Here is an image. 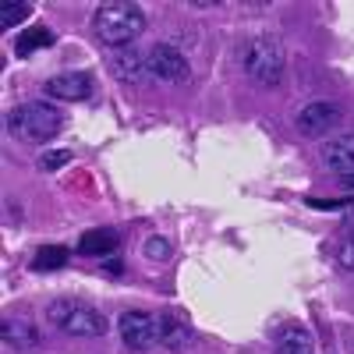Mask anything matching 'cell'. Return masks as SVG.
Instances as JSON below:
<instances>
[{
	"label": "cell",
	"instance_id": "cell-1",
	"mask_svg": "<svg viewBox=\"0 0 354 354\" xmlns=\"http://www.w3.org/2000/svg\"><path fill=\"white\" fill-rule=\"evenodd\" d=\"M93 25H96L100 43L113 50H128L145 32V11L138 4H128V0H106V4L96 8Z\"/></svg>",
	"mask_w": 354,
	"mask_h": 354
},
{
	"label": "cell",
	"instance_id": "cell-2",
	"mask_svg": "<svg viewBox=\"0 0 354 354\" xmlns=\"http://www.w3.org/2000/svg\"><path fill=\"white\" fill-rule=\"evenodd\" d=\"M8 131L21 142H50L64 131V113L53 103H43V100L18 103L8 113Z\"/></svg>",
	"mask_w": 354,
	"mask_h": 354
},
{
	"label": "cell",
	"instance_id": "cell-3",
	"mask_svg": "<svg viewBox=\"0 0 354 354\" xmlns=\"http://www.w3.org/2000/svg\"><path fill=\"white\" fill-rule=\"evenodd\" d=\"M238 61H241V71L262 88H273L283 82V50L273 36L248 39L238 53Z\"/></svg>",
	"mask_w": 354,
	"mask_h": 354
},
{
	"label": "cell",
	"instance_id": "cell-4",
	"mask_svg": "<svg viewBox=\"0 0 354 354\" xmlns=\"http://www.w3.org/2000/svg\"><path fill=\"white\" fill-rule=\"evenodd\" d=\"M46 315H50L53 326H61V330L71 333V337H103V333L110 330L106 319H103L96 308H88V305H82V301H71V298L53 301Z\"/></svg>",
	"mask_w": 354,
	"mask_h": 354
},
{
	"label": "cell",
	"instance_id": "cell-5",
	"mask_svg": "<svg viewBox=\"0 0 354 354\" xmlns=\"http://www.w3.org/2000/svg\"><path fill=\"white\" fill-rule=\"evenodd\" d=\"M117 333H121L124 347H131V351H149V347L160 344L156 315L138 312V308H131V312H124L121 319H117Z\"/></svg>",
	"mask_w": 354,
	"mask_h": 354
},
{
	"label": "cell",
	"instance_id": "cell-6",
	"mask_svg": "<svg viewBox=\"0 0 354 354\" xmlns=\"http://www.w3.org/2000/svg\"><path fill=\"white\" fill-rule=\"evenodd\" d=\"M145 71H149L156 82L177 85V82L188 78V57L170 43H160V46L149 50V57H145Z\"/></svg>",
	"mask_w": 354,
	"mask_h": 354
},
{
	"label": "cell",
	"instance_id": "cell-7",
	"mask_svg": "<svg viewBox=\"0 0 354 354\" xmlns=\"http://www.w3.org/2000/svg\"><path fill=\"white\" fill-rule=\"evenodd\" d=\"M43 93L50 100H71V103H82V100H93L96 93V78L88 71H61L43 82Z\"/></svg>",
	"mask_w": 354,
	"mask_h": 354
},
{
	"label": "cell",
	"instance_id": "cell-8",
	"mask_svg": "<svg viewBox=\"0 0 354 354\" xmlns=\"http://www.w3.org/2000/svg\"><path fill=\"white\" fill-rule=\"evenodd\" d=\"M340 124V106L330 103V100H312L298 110V131L305 138H319V135H326Z\"/></svg>",
	"mask_w": 354,
	"mask_h": 354
},
{
	"label": "cell",
	"instance_id": "cell-9",
	"mask_svg": "<svg viewBox=\"0 0 354 354\" xmlns=\"http://www.w3.org/2000/svg\"><path fill=\"white\" fill-rule=\"evenodd\" d=\"M156 333H160V347H167V351H185V347L195 340V333H192L188 322L177 319V315H170V312H160V315H156Z\"/></svg>",
	"mask_w": 354,
	"mask_h": 354
},
{
	"label": "cell",
	"instance_id": "cell-10",
	"mask_svg": "<svg viewBox=\"0 0 354 354\" xmlns=\"http://www.w3.org/2000/svg\"><path fill=\"white\" fill-rule=\"evenodd\" d=\"M322 167L340 174V177L354 174V135H340V138L322 145Z\"/></svg>",
	"mask_w": 354,
	"mask_h": 354
},
{
	"label": "cell",
	"instance_id": "cell-11",
	"mask_svg": "<svg viewBox=\"0 0 354 354\" xmlns=\"http://www.w3.org/2000/svg\"><path fill=\"white\" fill-rule=\"evenodd\" d=\"M277 354H315V344H312V333L298 322H287L277 333Z\"/></svg>",
	"mask_w": 354,
	"mask_h": 354
},
{
	"label": "cell",
	"instance_id": "cell-12",
	"mask_svg": "<svg viewBox=\"0 0 354 354\" xmlns=\"http://www.w3.org/2000/svg\"><path fill=\"white\" fill-rule=\"evenodd\" d=\"M117 245H121V241H117V230H85L82 234V238H78V245H75V252L78 255H88V259H103V255H110Z\"/></svg>",
	"mask_w": 354,
	"mask_h": 354
},
{
	"label": "cell",
	"instance_id": "cell-13",
	"mask_svg": "<svg viewBox=\"0 0 354 354\" xmlns=\"http://www.w3.org/2000/svg\"><path fill=\"white\" fill-rule=\"evenodd\" d=\"M110 68H113V75L121 78V82H138V75L145 71V61L128 46V50H121V53L110 57Z\"/></svg>",
	"mask_w": 354,
	"mask_h": 354
},
{
	"label": "cell",
	"instance_id": "cell-14",
	"mask_svg": "<svg viewBox=\"0 0 354 354\" xmlns=\"http://www.w3.org/2000/svg\"><path fill=\"white\" fill-rule=\"evenodd\" d=\"M46 46H53V32H50V28H28V32H21L18 36V53L21 57H28V53H36V50H46Z\"/></svg>",
	"mask_w": 354,
	"mask_h": 354
},
{
	"label": "cell",
	"instance_id": "cell-15",
	"mask_svg": "<svg viewBox=\"0 0 354 354\" xmlns=\"http://www.w3.org/2000/svg\"><path fill=\"white\" fill-rule=\"evenodd\" d=\"M4 340L8 344H15V347H36V326H28V322H15V319H8L4 322Z\"/></svg>",
	"mask_w": 354,
	"mask_h": 354
},
{
	"label": "cell",
	"instance_id": "cell-16",
	"mask_svg": "<svg viewBox=\"0 0 354 354\" xmlns=\"http://www.w3.org/2000/svg\"><path fill=\"white\" fill-rule=\"evenodd\" d=\"M68 262V248H57V245H50V248H43L39 255H36V270L39 273H50V270H61V266Z\"/></svg>",
	"mask_w": 354,
	"mask_h": 354
},
{
	"label": "cell",
	"instance_id": "cell-17",
	"mask_svg": "<svg viewBox=\"0 0 354 354\" xmlns=\"http://www.w3.org/2000/svg\"><path fill=\"white\" fill-rule=\"evenodd\" d=\"M28 15H32V4H8L4 11H0V25L15 28V25H21Z\"/></svg>",
	"mask_w": 354,
	"mask_h": 354
},
{
	"label": "cell",
	"instance_id": "cell-18",
	"mask_svg": "<svg viewBox=\"0 0 354 354\" xmlns=\"http://www.w3.org/2000/svg\"><path fill=\"white\" fill-rule=\"evenodd\" d=\"M64 163H71V149H57V153H46L39 160L43 170H57V167H64Z\"/></svg>",
	"mask_w": 354,
	"mask_h": 354
},
{
	"label": "cell",
	"instance_id": "cell-19",
	"mask_svg": "<svg viewBox=\"0 0 354 354\" xmlns=\"http://www.w3.org/2000/svg\"><path fill=\"white\" fill-rule=\"evenodd\" d=\"M145 255H149V259H170V245H167V238H149V241H145Z\"/></svg>",
	"mask_w": 354,
	"mask_h": 354
},
{
	"label": "cell",
	"instance_id": "cell-20",
	"mask_svg": "<svg viewBox=\"0 0 354 354\" xmlns=\"http://www.w3.org/2000/svg\"><path fill=\"white\" fill-rule=\"evenodd\" d=\"M337 262H340V270L354 273V241H351V238H347V241L337 248Z\"/></svg>",
	"mask_w": 354,
	"mask_h": 354
},
{
	"label": "cell",
	"instance_id": "cell-21",
	"mask_svg": "<svg viewBox=\"0 0 354 354\" xmlns=\"http://www.w3.org/2000/svg\"><path fill=\"white\" fill-rule=\"evenodd\" d=\"M344 227H347V234H351V241H354V202L344 209Z\"/></svg>",
	"mask_w": 354,
	"mask_h": 354
},
{
	"label": "cell",
	"instance_id": "cell-22",
	"mask_svg": "<svg viewBox=\"0 0 354 354\" xmlns=\"http://www.w3.org/2000/svg\"><path fill=\"white\" fill-rule=\"evenodd\" d=\"M121 270H124L121 262H106V273H110V277H117V273H121Z\"/></svg>",
	"mask_w": 354,
	"mask_h": 354
},
{
	"label": "cell",
	"instance_id": "cell-23",
	"mask_svg": "<svg viewBox=\"0 0 354 354\" xmlns=\"http://www.w3.org/2000/svg\"><path fill=\"white\" fill-rule=\"evenodd\" d=\"M344 188H354V174H347V177H344Z\"/></svg>",
	"mask_w": 354,
	"mask_h": 354
}]
</instances>
